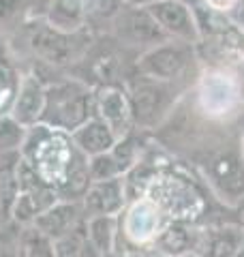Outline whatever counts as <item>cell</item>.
<instances>
[{"label":"cell","instance_id":"obj_31","mask_svg":"<svg viewBox=\"0 0 244 257\" xmlns=\"http://www.w3.org/2000/svg\"><path fill=\"white\" fill-rule=\"evenodd\" d=\"M238 152H240V157L244 161V128H242V133H240V138H238Z\"/></svg>","mask_w":244,"mask_h":257},{"label":"cell","instance_id":"obj_24","mask_svg":"<svg viewBox=\"0 0 244 257\" xmlns=\"http://www.w3.org/2000/svg\"><path fill=\"white\" fill-rule=\"evenodd\" d=\"M37 18L28 0H0V37L7 39L26 20Z\"/></svg>","mask_w":244,"mask_h":257},{"label":"cell","instance_id":"obj_34","mask_svg":"<svg viewBox=\"0 0 244 257\" xmlns=\"http://www.w3.org/2000/svg\"><path fill=\"white\" fill-rule=\"evenodd\" d=\"M235 257H244V244L240 246V251H238V255H235Z\"/></svg>","mask_w":244,"mask_h":257},{"label":"cell","instance_id":"obj_10","mask_svg":"<svg viewBox=\"0 0 244 257\" xmlns=\"http://www.w3.org/2000/svg\"><path fill=\"white\" fill-rule=\"evenodd\" d=\"M18 184L20 191L11 210V221L20 227L22 225H32L39 214H43L47 208L58 202L56 189L47 187L22 157L18 161Z\"/></svg>","mask_w":244,"mask_h":257},{"label":"cell","instance_id":"obj_29","mask_svg":"<svg viewBox=\"0 0 244 257\" xmlns=\"http://www.w3.org/2000/svg\"><path fill=\"white\" fill-rule=\"evenodd\" d=\"M30 7H32V11H35L37 18H41V15L45 13V9L52 5V0H28Z\"/></svg>","mask_w":244,"mask_h":257},{"label":"cell","instance_id":"obj_32","mask_svg":"<svg viewBox=\"0 0 244 257\" xmlns=\"http://www.w3.org/2000/svg\"><path fill=\"white\" fill-rule=\"evenodd\" d=\"M125 257H152V255H148V253H125Z\"/></svg>","mask_w":244,"mask_h":257},{"label":"cell","instance_id":"obj_19","mask_svg":"<svg viewBox=\"0 0 244 257\" xmlns=\"http://www.w3.org/2000/svg\"><path fill=\"white\" fill-rule=\"evenodd\" d=\"M43 20L58 30L77 32L88 26V3L86 0H52V5L43 13Z\"/></svg>","mask_w":244,"mask_h":257},{"label":"cell","instance_id":"obj_20","mask_svg":"<svg viewBox=\"0 0 244 257\" xmlns=\"http://www.w3.org/2000/svg\"><path fill=\"white\" fill-rule=\"evenodd\" d=\"M86 236L101 253V257L120 251L118 216H90V219H86Z\"/></svg>","mask_w":244,"mask_h":257},{"label":"cell","instance_id":"obj_23","mask_svg":"<svg viewBox=\"0 0 244 257\" xmlns=\"http://www.w3.org/2000/svg\"><path fill=\"white\" fill-rule=\"evenodd\" d=\"M18 248L20 257H56V242L35 223L20 227Z\"/></svg>","mask_w":244,"mask_h":257},{"label":"cell","instance_id":"obj_36","mask_svg":"<svg viewBox=\"0 0 244 257\" xmlns=\"http://www.w3.org/2000/svg\"><path fill=\"white\" fill-rule=\"evenodd\" d=\"M86 3H88V0H86Z\"/></svg>","mask_w":244,"mask_h":257},{"label":"cell","instance_id":"obj_4","mask_svg":"<svg viewBox=\"0 0 244 257\" xmlns=\"http://www.w3.org/2000/svg\"><path fill=\"white\" fill-rule=\"evenodd\" d=\"M125 90L131 105L135 131L154 133L184 96L186 86H180V82H159L133 73L127 79Z\"/></svg>","mask_w":244,"mask_h":257},{"label":"cell","instance_id":"obj_25","mask_svg":"<svg viewBox=\"0 0 244 257\" xmlns=\"http://www.w3.org/2000/svg\"><path fill=\"white\" fill-rule=\"evenodd\" d=\"M28 128L20 124L11 114L0 116V159L3 157H20L22 146L26 142Z\"/></svg>","mask_w":244,"mask_h":257},{"label":"cell","instance_id":"obj_15","mask_svg":"<svg viewBox=\"0 0 244 257\" xmlns=\"http://www.w3.org/2000/svg\"><path fill=\"white\" fill-rule=\"evenodd\" d=\"M84 223H86V214L81 202H69V199H58L43 214H39L35 221L37 227L45 231L54 242L73 234L75 229L84 227Z\"/></svg>","mask_w":244,"mask_h":257},{"label":"cell","instance_id":"obj_27","mask_svg":"<svg viewBox=\"0 0 244 257\" xmlns=\"http://www.w3.org/2000/svg\"><path fill=\"white\" fill-rule=\"evenodd\" d=\"M56 257H101L86 236V223L73 234L56 240Z\"/></svg>","mask_w":244,"mask_h":257},{"label":"cell","instance_id":"obj_17","mask_svg":"<svg viewBox=\"0 0 244 257\" xmlns=\"http://www.w3.org/2000/svg\"><path fill=\"white\" fill-rule=\"evenodd\" d=\"M199 236V225L169 221L154 242V253L159 257H180L186 253H195Z\"/></svg>","mask_w":244,"mask_h":257},{"label":"cell","instance_id":"obj_22","mask_svg":"<svg viewBox=\"0 0 244 257\" xmlns=\"http://www.w3.org/2000/svg\"><path fill=\"white\" fill-rule=\"evenodd\" d=\"M22 157V155H20ZM20 157L0 159V225L11 221V210L18 197V161Z\"/></svg>","mask_w":244,"mask_h":257},{"label":"cell","instance_id":"obj_9","mask_svg":"<svg viewBox=\"0 0 244 257\" xmlns=\"http://www.w3.org/2000/svg\"><path fill=\"white\" fill-rule=\"evenodd\" d=\"M105 35H111L122 47H127V50L135 54H142L154 45L167 41V35L161 30V26L150 15L148 9L133 7L127 3L120 9V13L113 18L111 26Z\"/></svg>","mask_w":244,"mask_h":257},{"label":"cell","instance_id":"obj_3","mask_svg":"<svg viewBox=\"0 0 244 257\" xmlns=\"http://www.w3.org/2000/svg\"><path fill=\"white\" fill-rule=\"evenodd\" d=\"M191 94L193 109L201 120L227 124L244 107V79L235 67L208 64L195 77Z\"/></svg>","mask_w":244,"mask_h":257},{"label":"cell","instance_id":"obj_2","mask_svg":"<svg viewBox=\"0 0 244 257\" xmlns=\"http://www.w3.org/2000/svg\"><path fill=\"white\" fill-rule=\"evenodd\" d=\"M144 195L161 208L167 221L201 225L210 210L208 189L203 182L195 180L189 174V167L176 165L172 159L154 174Z\"/></svg>","mask_w":244,"mask_h":257},{"label":"cell","instance_id":"obj_11","mask_svg":"<svg viewBox=\"0 0 244 257\" xmlns=\"http://www.w3.org/2000/svg\"><path fill=\"white\" fill-rule=\"evenodd\" d=\"M148 11L167 35V39L191 45H197L201 41L197 18L184 0H163V3L148 7Z\"/></svg>","mask_w":244,"mask_h":257},{"label":"cell","instance_id":"obj_26","mask_svg":"<svg viewBox=\"0 0 244 257\" xmlns=\"http://www.w3.org/2000/svg\"><path fill=\"white\" fill-rule=\"evenodd\" d=\"M122 7L125 0H88V26L96 35H105Z\"/></svg>","mask_w":244,"mask_h":257},{"label":"cell","instance_id":"obj_16","mask_svg":"<svg viewBox=\"0 0 244 257\" xmlns=\"http://www.w3.org/2000/svg\"><path fill=\"white\" fill-rule=\"evenodd\" d=\"M43 107H45V84L41 82L35 73L24 71L20 90L15 94V101H13V107L9 114L18 120L20 124L30 128L41 122Z\"/></svg>","mask_w":244,"mask_h":257},{"label":"cell","instance_id":"obj_18","mask_svg":"<svg viewBox=\"0 0 244 257\" xmlns=\"http://www.w3.org/2000/svg\"><path fill=\"white\" fill-rule=\"evenodd\" d=\"M71 138H73V144L77 146V150L84 152L88 159L103 155V152H109L113 148V144L118 142L116 133L96 116L88 118L84 124L77 126L75 131L71 133Z\"/></svg>","mask_w":244,"mask_h":257},{"label":"cell","instance_id":"obj_6","mask_svg":"<svg viewBox=\"0 0 244 257\" xmlns=\"http://www.w3.org/2000/svg\"><path fill=\"white\" fill-rule=\"evenodd\" d=\"M195 165L210 195L223 206L235 210L244 199V161L238 152V146L214 148Z\"/></svg>","mask_w":244,"mask_h":257},{"label":"cell","instance_id":"obj_28","mask_svg":"<svg viewBox=\"0 0 244 257\" xmlns=\"http://www.w3.org/2000/svg\"><path fill=\"white\" fill-rule=\"evenodd\" d=\"M18 238L20 225H15L13 221L0 225V257H20Z\"/></svg>","mask_w":244,"mask_h":257},{"label":"cell","instance_id":"obj_35","mask_svg":"<svg viewBox=\"0 0 244 257\" xmlns=\"http://www.w3.org/2000/svg\"><path fill=\"white\" fill-rule=\"evenodd\" d=\"M180 257H197L195 253H186V255H180Z\"/></svg>","mask_w":244,"mask_h":257},{"label":"cell","instance_id":"obj_1","mask_svg":"<svg viewBox=\"0 0 244 257\" xmlns=\"http://www.w3.org/2000/svg\"><path fill=\"white\" fill-rule=\"evenodd\" d=\"M22 159L47 187L56 189L58 199L81 202L92 182L88 157L77 150L71 133L60 128L41 122L30 126L22 146Z\"/></svg>","mask_w":244,"mask_h":257},{"label":"cell","instance_id":"obj_33","mask_svg":"<svg viewBox=\"0 0 244 257\" xmlns=\"http://www.w3.org/2000/svg\"><path fill=\"white\" fill-rule=\"evenodd\" d=\"M3 50H7V45H5V39L0 37V52H3Z\"/></svg>","mask_w":244,"mask_h":257},{"label":"cell","instance_id":"obj_21","mask_svg":"<svg viewBox=\"0 0 244 257\" xmlns=\"http://www.w3.org/2000/svg\"><path fill=\"white\" fill-rule=\"evenodd\" d=\"M24 69L13 56L3 50L0 52V116L9 114L15 101V94L20 90Z\"/></svg>","mask_w":244,"mask_h":257},{"label":"cell","instance_id":"obj_13","mask_svg":"<svg viewBox=\"0 0 244 257\" xmlns=\"http://www.w3.org/2000/svg\"><path fill=\"white\" fill-rule=\"evenodd\" d=\"M244 244V227L240 223H206L199 225L195 255L197 257H235Z\"/></svg>","mask_w":244,"mask_h":257},{"label":"cell","instance_id":"obj_14","mask_svg":"<svg viewBox=\"0 0 244 257\" xmlns=\"http://www.w3.org/2000/svg\"><path fill=\"white\" fill-rule=\"evenodd\" d=\"M127 202L129 199L122 178L90 182L86 195L81 197L86 219H90V216H120Z\"/></svg>","mask_w":244,"mask_h":257},{"label":"cell","instance_id":"obj_12","mask_svg":"<svg viewBox=\"0 0 244 257\" xmlns=\"http://www.w3.org/2000/svg\"><path fill=\"white\" fill-rule=\"evenodd\" d=\"M94 116L101 118L116 133L118 140L135 131L131 105H129L125 86H96L94 88Z\"/></svg>","mask_w":244,"mask_h":257},{"label":"cell","instance_id":"obj_7","mask_svg":"<svg viewBox=\"0 0 244 257\" xmlns=\"http://www.w3.org/2000/svg\"><path fill=\"white\" fill-rule=\"evenodd\" d=\"M118 223H120V251L142 253L154 246L159 234L169 221L148 195H142L127 202L125 210L118 216Z\"/></svg>","mask_w":244,"mask_h":257},{"label":"cell","instance_id":"obj_5","mask_svg":"<svg viewBox=\"0 0 244 257\" xmlns=\"http://www.w3.org/2000/svg\"><path fill=\"white\" fill-rule=\"evenodd\" d=\"M94 116V88L86 82L62 75L45 84V107L41 124L73 133L88 118Z\"/></svg>","mask_w":244,"mask_h":257},{"label":"cell","instance_id":"obj_8","mask_svg":"<svg viewBox=\"0 0 244 257\" xmlns=\"http://www.w3.org/2000/svg\"><path fill=\"white\" fill-rule=\"evenodd\" d=\"M195 60H199L195 45L167 39L137 56L135 73L159 82H180L189 75Z\"/></svg>","mask_w":244,"mask_h":257},{"label":"cell","instance_id":"obj_30","mask_svg":"<svg viewBox=\"0 0 244 257\" xmlns=\"http://www.w3.org/2000/svg\"><path fill=\"white\" fill-rule=\"evenodd\" d=\"M127 5H133V7H142V9H148V7L157 5V3H163V0H125Z\"/></svg>","mask_w":244,"mask_h":257}]
</instances>
